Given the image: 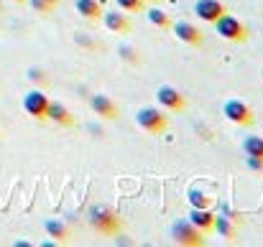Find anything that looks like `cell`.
Instances as JSON below:
<instances>
[{
  "label": "cell",
  "mask_w": 263,
  "mask_h": 247,
  "mask_svg": "<svg viewBox=\"0 0 263 247\" xmlns=\"http://www.w3.org/2000/svg\"><path fill=\"white\" fill-rule=\"evenodd\" d=\"M143 3H154V0H143Z\"/></svg>",
  "instance_id": "cb8c5ba5"
},
{
  "label": "cell",
  "mask_w": 263,
  "mask_h": 247,
  "mask_svg": "<svg viewBox=\"0 0 263 247\" xmlns=\"http://www.w3.org/2000/svg\"><path fill=\"white\" fill-rule=\"evenodd\" d=\"M100 18H102L105 26H107L110 31H115V33H125V31L130 28V20H128L123 13H115V10H112V13H102Z\"/></svg>",
  "instance_id": "4fadbf2b"
},
{
  "label": "cell",
  "mask_w": 263,
  "mask_h": 247,
  "mask_svg": "<svg viewBox=\"0 0 263 247\" xmlns=\"http://www.w3.org/2000/svg\"><path fill=\"white\" fill-rule=\"evenodd\" d=\"M172 237H174V242H179V245H184V247L204 245V232L197 230L189 219H176L174 224H172Z\"/></svg>",
  "instance_id": "277c9868"
},
{
  "label": "cell",
  "mask_w": 263,
  "mask_h": 247,
  "mask_svg": "<svg viewBox=\"0 0 263 247\" xmlns=\"http://www.w3.org/2000/svg\"><path fill=\"white\" fill-rule=\"evenodd\" d=\"M31 82H36V84H49V77L41 72V69H28V74H26Z\"/></svg>",
  "instance_id": "7402d4cb"
},
{
  "label": "cell",
  "mask_w": 263,
  "mask_h": 247,
  "mask_svg": "<svg viewBox=\"0 0 263 247\" xmlns=\"http://www.w3.org/2000/svg\"><path fill=\"white\" fill-rule=\"evenodd\" d=\"M125 13H141L143 10V0H115Z\"/></svg>",
  "instance_id": "44dd1931"
},
{
  "label": "cell",
  "mask_w": 263,
  "mask_h": 247,
  "mask_svg": "<svg viewBox=\"0 0 263 247\" xmlns=\"http://www.w3.org/2000/svg\"><path fill=\"white\" fill-rule=\"evenodd\" d=\"M46 105H49V97L41 89H31L23 94V110L33 120H46Z\"/></svg>",
  "instance_id": "8992f818"
},
{
  "label": "cell",
  "mask_w": 263,
  "mask_h": 247,
  "mask_svg": "<svg viewBox=\"0 0 263 247\" xmlns=\"http://www.w3.org/2000/svg\"><path fill=\"white\" fill-rule=\"evenodd\" d=\"M15 3H23V0H15Z\"/></svg>",
  "instance_id": "d4e9b609"
},
{
  "label": "cell",
  "mask_w": 263,
  "mask_h": 247,
  "mask_svg": "<svg viewBox=\"0 0 263 247\" xmlns=\"http://www.w3.org/2000/svg\"><path fill=\"white\" fill-rule=\"evenodd\" d=\"M194 13L204 23H215L222 13H228L222 0H194Z\"/></svg>",
  "instance_id": "52a82bcc"
},
{
  "label": "cell",
  "mask_w": 263,
  "mask_h": 247,
  "mask_svg": "<svg viewBox=\"0 0 263 247\" xmlns=\"http://www.w3.org/2000/svg\"><path fill=\"white\" fill-rule=\"evenodd\" d=\"M89 224H92L97 232H102V235H115V232L120 230V217H118L110 207L97 204V207L89 209Z\"/></svg>",
  "instance_id": "6da1fadb"
},
{
  "label": "cell",
  "mask_w": 263,
  "mask_h": 247,
  "mask_svg": "<svg viewBox=\"0 0 263 247\" xmlns=\"http://www.w3.org/2000/svg\"><path fill=\"white\" fill-rule=\"evenodd\" d=\"M215 230H217V235L225 237L228 242H235V237H238V230H235V224L230 222V217H215Z\"/></svg>",
  "instance_id": "2e32d148"
},
{
  "label": "cell",
  "mask_w": 263,
  "mask_h": 247,
  "mask_svg": "<svg viewBox=\"0 0 263 247\" xmlns=\"http://www.w3.org/2000/svg\"><path fill=\"white\" fill-rule=\"evenodd\" d=\"M243 151H246V156H256V158L263 161V138L248 135V138L243 140Z\"/></svg>",
  "instance_id": "e0dca14e"
},
{
  "label": "cell",
  "mask_w": 263,
  "mask_h": 247,
  "mask_svg": "<svg viewBox=\"0 0 263 247\" xmlns=\"http://www.w3.org/2000/svg\"><path fill=\"white\" fill-rule=\"evenodd\" d=\"M89 107H92V112L100 115L102 120H115V117L120 115L118 105H115L107 94H92V97H89Z\"/></svg>",
  "instance_id": "30bf717a"
},
{
  "label": "cell",
  "mask_w": 263,
  "mask_h": 247,
  "mask_svg": "<svg viewBox=\"0 0 263 247\" xmlns=\"http://www.w3.org/2000/svg\"><path fill=\"white\" fill-rule=\"evenodd\" d=\"M136 122H138L141 130H146L148 135H161V133L166 130V125H169L166 115H164L161 110H156V107H141V110L136 112Z\"/></svg>",
  "instance_id": "3957f363"
},
{
  "label": "cell",
  "mask_w": 263,
  "mask_h": 247,
  "mask_svg": "<svg viewBox=\"0 0 263 247\" xmlns=\"http://www.w3.org/2000/svg\"><path fill=\"white\" fill-rule=\"evenodd\" d=\"M77 13L87 20H97L102 15V5L97 0H77Z\"/></svg>",
  "instance_id": "9a60e30c"
},
{
  "label": "cell",
  "mask_w": 263,
  "mask_h": 247,
  "mask_svg": "<svg viewBox=\"0 0 263 247\" xmlns=\"http://www.w3.org/2000/svg\"><path fill=\"white\" fill-rule=\"evenodd\" d=\"M215 28H217V33L225 38V41H233V44H243L246 38H248V28L235 18V15H230V13H222L215 23H212Z\"/></svg>",
  "instance_id": "7a4b0ae2"
},
{
  "label": "cell",
  "mask_w": 263,
  "mask_h": 247,
  "mask_svg": "<svg viewBox=\"0 0 263 247\" xmlns=\"http://www.w3.org/2000/svg\"><path fill=\"white\" fill-rule=\"evenodd\" d=\"M215 217L217 214L212 212V207H207V209H194L192 207V212H189V222L202 232H215Z\"/></svg>",
  "instance_id": "7c38bea8"
},
{
  "label": "cell",
  "mask_w": 263,
  "mask_h": 247,
  "mask_svg": "<svg viewBox=\"0 0 263 247\" xmlns=\"http://www.w3.org/2000/svg\"><path fill=\"white\" fill-rule=\"evenodd\" d=\"M44 230H46V235L54 237L57 242H67V240H69V230H67V224L59 222V219H46V222H44Z\"/></svg>",
  "instance_id": "5bb4252c"
},
{
  "label": "cell",
  "mask_w": 263,
  "mask_h": 247,
  "mask_svg": "<svg viewBox=\"0 0 263 247\" xmlns=\"http://www.w3.org/2000/svg\"><path fill=\"white\" fill-rule=\"evenodd\" d=\"M46 120H54L62 128H72L74 125V115L62 102H57V99H49V105H46Z\"/></svg>",
  "instance_id": "8fae6325"
},
{
  "label": "cell",
  "mask_w": 263,
  "mask_h": 247,
  "mask_svg": "<svg viewBox=\"0 0 263 247\" xmlns=\"http://www.w3.org/2000/svg\"><path fill=\"white\" fill-rule=\"evenodd\" d=\"M189 204H192L194 209H207V207H212L215 201H212L210 194H204V191H199V189H192V191H189Z\"/></svg>",
  "instance_id": "ac0fdd59"
},
{
  "label": "cell",
  "mask_w": 263,
  "mask_h": 247,
  "mask_svg": "<svg viewBox=\"0 0 263 247\" xmlns=\"http://www.w3.org/2000/svg\"><path fill=\"white\" fill-rule=\"evenodd\" d=\"M146 18L156 26V28H169L172 26V18L164 13V10H159V8H151V10H146Z\"/></svg>",
  "instance_id": "d6986e66"
},
{
  "label": "cell",
  "mask_w": 263,
  "mask_h": 247,
  "mask_svg": "<svg viewBox=\"0 0 263 247\" xmlns=\"http://www.w3.org/2000/svg\"><path fill=\"white\" fill-rule=\"evenodd\" d=\"M246 163L251 171H263V161L261 158H256V156H246Z\"/></svg>",
  "instance_id": "603a6c76"
},
{
  "label": "cell",
  "mask_w": 263,
  "mask_h": 247,
  "mask_svg": "<svg viewBox=\"0 0 263 247\" xmlns=\"http://www.w3.org/2000/svg\"><path fill=\"white\" fill-rule=\"evenodd\" d=\"M172 28V33H174L179 41H184V44H189V46H202V31L197 28V26H192V23H186V20H176L169 26Z\"/></svg>",
  "instance_id": "9c48e42d"
},
{
  "label": "cell",
  "mask_w": 263,
  "mask_h": 247,
  "mask_svg": "<svg viewBox=\"0 0 263 247\" xmlns=\"http://www.w3.org/2000/svg\"><path fill=\"white\" fill-rule=\"evenodd\" d=\"M222 115H225L233 125H243V128L253 125V110H251L243 99H228V102L222 105Z\"/></svg>",
  "instance_id": "5b68a950"
},
{
  "label": "cell",
  "mask_w": 263,
  "mask_h": 247,
  "mask_svg": "<svg viewBox=\"0 0 263 247\" xmlns=\"http://www.w3.org/2000/svg\"><path fill=\"white\" fill-rule=\"evenodd\" d=\"M156 102H159L164 110H169V112H181V110L186 107V99L176 92L174 87H169V84H164V87L156 89Z\"/></svg>",
  "instance_id": "ba28073f"
},
{
  "label": "cell",
  "mask_w": 263,
  "mask_h": 247,
  "mask_svg": "<svg viewBox=\"0 0 263 247\" xmlns=\"http://www.w3.org/2000/svg\"><path fill=\"white\" fill-rule=\"evenodd\" d=\"M28 3H31V8H33L36 13H44V15L51 13V10L59 5V0H28Z\"/></svg>",
  "instance_id": "ffe728a7"
}]
</instances>
